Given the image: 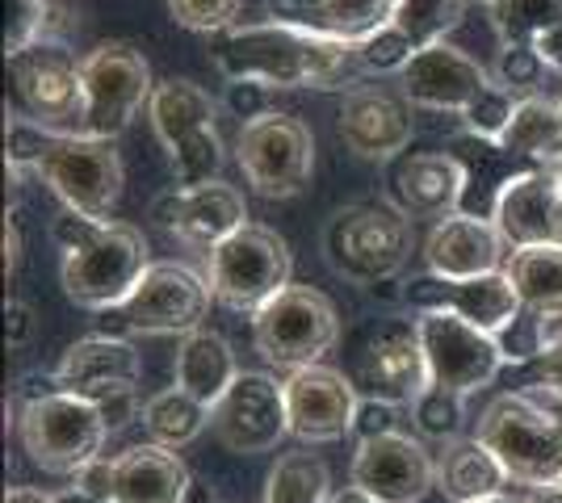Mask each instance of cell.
<instances>
[{"mask_svg":"<svg viewBox=\"0 0 562 503\" xmlns=\"http://www.w3.org/2000/svg\"><path fill=\"white\" fill-rule=\"evenodd\" d=\"M214 68L227 80H257L269 89H331L357 80V43L306 34L294 25L257 22V25H232L211 38Z\"/></svg>","mask_w":562,"mask_h":503,"instance_id":"obj_1","label":"cell"},{"mask_svg":"<svg viewBox=\"0 0 562 503\" xmlns=\"http://www.w3.org/2000/svg\"><path fill=\"white\" fill-rule=\"evenodd\" d=\"M513 482L554 487L562 482V399L546 386L495 395L474 432Z\"/></svg>","mask_w":562,"mask_h":503,"instance_id":"obj_2","label":"cell"},{"mask_svg":"<svg viewBox=\"0 0 562 503\" xmlns=\"http://www.w3.org/2000/svg\"><path fill=\"white\" fill-rule=\"evenodd\" d=\"M218 105L211 101L206 89H198L193 80H160L156 93L147 101V118L156 139L165 144L177 190H198L211 185L223 172V139L214 126Z\"/></svg>","mask_w":562,"mask_h":503,"instance_id":"obj_3","label":"cell"},{"mask_svg":"<svg viewBox=\"0 0 562 503\" xmlns=\"http://www.w3.org/2000/svg\"><path fill=\"white\" fill-rule=\"evenodd\" d=\"M211 282L181 261H156L135 294L97 319V335H189L211 311Z\"/></svg>","mask_w":562,"mask_h":503,"instance_id":"obj_4","label":"cell"},{"mask_svg":"<svg viewBox=\"0 0 562 503\" xmlns=\"http://www.w3.org/2000/svg\"><path fill=\"white\" fill-rule=\"evenodd\" d=\"M324 256L357 286H386L412 256V218L386 202L345 206L324 231Z\"/></svg>","mask_w":562,"mask_h":503,"instance_id":"obj_5","label":"cell"},{"mask_svg":"<svg viewBox=\"0 0 562 503\" xmlns=\"http://www.w3.org/2000/svg\"><path fill=\"white\" fill-rule=\"evenodd\" d=\"M18 436L38 470L76 479L89 461L105 454L110 428H105L97 403L55 390L43 399H25L22 415H18Z\"/></svg>","mask_w":562,"mask_h":503,"instance_id":"obj_6","label":"cell"},{"mask_svg":"<svg viewBox=\"0 0 562 503\" xmlns=\"http://www.w3.org/2000/svg\"><path fill=\"white\" fill-rule=\"evenodd\" d=\"M147 268L151 261H147V240L139 227L105 218L93 240L64 252V289L76 307L101 315L110 307H122Z\"/></svg>","mask_w":562,"mask_h":503,"instance_id":"obj_7","label":"cell"},{"mask_svg":"<svg viewBox=\"0 0 562 503\" xmlns=\"http://www.w3.org/2000/svg\"><path fill=\"white\" fill-rule=\"evenodd\" d=\"M340 340V315L319 289L285 286L252 315V344L269 365L278 369H306L324 365Z\"/></svg>","mask_w":562,"mask_h":503,"instance_id":"obj_8","label":"cell"},{"mask_svg":"<svg viewBox=\"0 0 562 503\" xmlns=\"http://www.w3.org/2000/svg\"><path fill=\"white\" fill-rule=\"evenodd\" d=\"M290 268L294 261L278 231L248 222L206 256V282H211L214 302L257 315L265 302H273L290 286Z\"/></svg>","mask_w":562,"mask_h":503,"instance_id":"obj_9","label":"cell"},{"mask_svg":"<svg viewBox=\"0 0 562 503\" xmlns=\"http://www.w3.org/2000/svg\"><path fill=\"white\" fill-rule=\"evenodd\" d=\"M9 76L30 122L47 126L55 135L85 130V80H80V59L68 50V43L38 38L30 47L13 50Z\"/></svg>","mask_w":562,"mask_h":503,"instance_id":"obj_10","label":"cell"},{"mask_svg":"<svg viewBox=\"0 0 562 503\" xmlns=\"http://www.w3.org/2000/svg\"><path fill=\"white\" fill-rule=\"evenodd\" d=\"M235 160H239L248 185H252L260 197L285 202V197H299V193L311 185V172H315V139H311V130H306L303 118L269 110L265 118L239 126Z\"/></svg>","mask_w":562,"mask_h":503,"instance_id":"obj_11","label":"cell"},{"mask_svg":"<svg viewBox=\"0 0 562 503\" xmlns=\"http://www.w3.org/2000/svg\"><path fill=\"white\" fill-rule=\"evenodd\" d=\"M85 80V139H110L135 122L143 105L151 101V68L135 47L126 43H101L80 59Z\"/></svg>","mask_w":562,"mask_h":503,"instance_id":"obj_12","label":"cell"},{"mask_svg":"<svg viewBox=\"0 0 562 503\" xmlns=\"http://www.w3.org/2000/svg\"><path fill=\"white\" fill-rule=\"evenodd\" d=\"M352 386L366 399H386V403H416L428 390V361H424V340L416 319H386L366 328L352 353Z\"/></svg>","mask_w":562,"mask_h":503,"instance_id":"obj_13","label":"cell"},{"mask_svg":"<svg viewBox=\"0 0 562 503\" xmlns=\"http://www.w3.org/2000/svg\"><path fill=\"white\" fill-rule=\"evenodd\" d=\"M38 176L64 210L101 218L114 210L117 193H122V156L110 139H85V135H55L50 151L38 164Z\"/></svg>","mask_w":562,"mask_h":503,"instance_id":"obj_14","label":"cell"},{"mask_svg":"<svg viewBox=\"0 0 562 503\" xmlns=\"http://www.w3.org/2000/svg\"><path fill=\"white\" fill-rule=\"evenodd\" d=\"M424 340V361H428V382L449 395H474L492 386L504 369L499 344L492 332L474 328L467 319L449 311H420L416 319Z\"/></svg>","mask_w":562,"mask_h":503,"instance_id":"obj_15","label":"cell"},{"mask_svg":"<svg viewBox=\"0 0 562 503\" xmlns=\"http://www.w3.org/2000/svg\"><path fill=\"white\" fill-rule=\"evenodd\" d=\"M211 428L223 449L232 454H269L278 449L281 436H290V415H285V386L273 374L260 369H239L232 390L218 399L211 411Z\"/></svg>","mask_w":562,"mask_h":503,"instance_id":"obj_16","label":"cell"},{"mask_svg":"<svg viewBox=\"0 0 562 503\" xmlns=\"http://www.w3.org/2000/svg\"><path fill=\"white\" fill-rule=\"evenodd\" d=\"M352 487H361L374 503H420L437 487V457L412 432L357 441Z\"/></svg>","mask_w":562,"mask_h":503,"instance_id":"obj_17","label":"cell"},{"mask_svg":"<svg viewBox=\"0 0 562 503\" xmlns=\"http://www.w3.org/2000/svg\"><path fill=\"white\" fill-rule=\"evenodd\" d=\"M487 89H495L492 72L474 55L453 47V43L420 47L407 59V68L398 72V93L407 96L412 105L437 110V114H458V118Z\"/></svg>","mask_w":562,"mask_h":503,"instance_id":"obj_18","label":"cell"},{"mask_svg":"<svg viewBox=\"0 0 562 503\" xmlns=\"http://www.w3.org/2000/svg\"><path fill=\"white\" fill-rule=\"evenodd\" d=\"M285 415H290V436L303 445H328L340 436H352V415H357V386L349 374L331 365H306L285 378Z\"/></svg>","mask_w":562,"mask_h":503,"instance_id":"obj_19","label":"cell"},{"mask_svg":"<svg viewBox=\"0 0 562 503\" xmlns=\"http://www.w3.org/2000/svg\"><path fill=\"white\" fill-rule=\"evenodd\" d=\"M403 298L416 307V311H449L458 319H467L483 332H504L520 311V298H516L508 273H483V277H437V273H424L412 286L403 289Z\"/></svg>","mask_w":562,"mask_h":503,"instance_id":"obj_20","label":"cell"},{"mask_svg":"<svg viewBox=\"0 0 562 503\" xmlns=\"http://www.w3.org/2000/svg\"><path fill=\"white\" fill-rule=\"evenodd\" d=\"M151 218L172 240L202 248L211 256L218 243L232 240L239 227H248V206L232 185L211 181V185H198V190H168L151 206Z\"/></svg>","mask_w":562,"mask_h":503,"instance_id":"obj_21","label":"cell"},{"mask_svg":"<svg viewBox=\"0 0 562 503\" xmlns=\"http://www.w3.org/2000/svg\"><path fill=\"white\" fill-rule=\"evenodd\" d=\"M340 139L361 160H395L412 144V101L378 84H352L336 122Z\"/></svg>","mask_w":562,"mask_h":503,"instance_id":"obj_22","label":"cell"},{"mask_svg":"<svg viewBox=\"0 0 562 503\" xmlns=\"http://www.w3.org/2000/svg\"><path fill=\"white\" fill-rule=\"evenodd\" d=\"M495 227L513 252L562 243V190L554 168H533L516 176L495 206Z\"/></svg>","mask_w":562,"mask_h":503,"instance_id":"obj_23","label":"cell"},{"mask_svg":"<svg viewBox=\"0 0 562 503\" xmlns=\"http://www.w3.org/2000/svg\"><path fill=\"white\" fill-rule=\"evenodd\" d=\"M449 156L462 168V210L458 215L487 218V222H495V206H499V197L516 176L538 168L533 160L508 151L499 139H483V135H470V130L449 139Z\"/></svg>","mask_w":562,"mask_h":503,"instance_id":"obj_24","label":"cell"},{"mask_svg":"<svg viewBox=\"0 0 562 503\" xmlns=\"http://www.w3.org/2000/svg\"><path fill=\"white\" fill-rule=\"evenodd\" d=\"M143 361L131 340L122 335H85L76 340L64 361L55 365V382L64 395H80V399H105L122 386H139Z\"/></svg>","mask_w":562,"mask_h":503,"instance_id":"obj_25","label":"cell"},{"mask_svg":"<svg viewBox=\"0 0 562 503\" xmlns=\"http://www.w3.org/2000/svg\"><path fill=\"white\" fill-rule=\"evenodd\" d=\"M508 243L499 236V227L487 218L449 215L432 227V236L424 240V264L437 277H483V273H499L504 268V252Z\"/></svg>","mask_w":562,"mask_h":503,"instance_id":"obj_26","label":"cell"},{"mask_svg":"<svg viewBox=\"0 0 562 503\" xmlns=\"http://www.w3.org/2000/svg\"><path fill=\"white\" fill-rule=\"evenodd\" d=\"M391 206L407 218H449L462 210V168L449 151H416L395 160L391 176Z\"/></svg>","mask_w":562,"mask_h":503,"instance_id":"obj_27","label":"cell"},{"mask_svg":"<svg viewBox=\"0 0 562 503\" xmlns=\"http://www.w3.org/2000/svg\"><path fill=\"white\" fill-rule=\"evenodd\" d=\"M114 461V503H186L193 491V475L177 457V449L143 441V445L122 449Z\"/></svg>","mask_w":562,"mask_h":503,"instance_id":"obj_28","label":"cell"},{"mask_svg":"<svg viewBox=\"0 0 562 503\" xmlns=\"http://www.w3.org/2000/svg\"><path fill=\"white\" fill-rule=\"evenodd\" d=\"M508 482H513L508 470L495 461V454L479 436H458L437 454V491L449 503L492 500V495H504Z\"/></svg>","mask_w":562,"mask_h":503,"instance_id":"obj_29","label":"cell"},{"mask_svg":"<svg viewBox=\"0 0 562 503\" xmlns=\"http://www.w3.org/2000/svg\"><path fill=\"white\" fill-rule=\"evenodd\" d=\"M177 386L193 395L198 403L206 408H218V399L232 390V382L239 378V365H235V353L227 344V335L211 332V328H198V332L181 335V348H177Z\"/></svg>","mask_w":562,"mask_h":503,"instance_id":"obj_30","label":"cell"},{"mask_svg":"<svg viewBox=\"0 0 562 503\" xmlns=\"http://www.w3.org/2000/svg\"><path fill=\"white\" fill-rule=\"evenodd\" d=\"M499 144L533 160L538 168H559L562 164V101L550 96H525L516 101V114L508 130L499 135Z\"/></svg>","mask_w":562,"mask_h":503,"instance_id":"obj_31","label":"cell"},{"mask_svg":"<svg viewBox=\"0 0 562 503\" xmlns=\"http://www.w3.org/2000/svg\"><path fill=\"white\" fill-rule=\"evenodd\" d=\"M504 273L513 282L520 307L546 315V319H562V243L520 248L508 256Z\"/></svg>","mask_w":562,"mask_h":503,"instance_id":"obj_32","label":"cell"},{"mask_svg":"<svg viewBox=\"0 0 562 503\" xmlns=\"http://www.w3.org/2000/svg\"><path fill=\"white\" fill-rule=\"evenodd\" d=\"M143 428L151 436V445H165V449H181L189 441H198L202 428L211 424V408L198 403L193 395H186L181 386H168L160 395H151L143 403Z\"/></svg>","mask_w":562,"mask_h":503,"instance_id":"obj_33","label":"cell"},{"mask_svg":"<svg viewBox=\"0 0 562 503\" xmlns=\"http://www.w3.org/2000/svg\"><path fill=\"white\" fill-rule=\"evenodd\" d=\"M328 500H331L328 466L311 454V449L281 454L278 466L265 479V503H328Z\"/></svg>","mask_w":562,"mask_h":503,"instance_id":"obj_34","label":"cell"},{"mask_svg":"<svg viewBox=\"0 0 562 503\" xmlns=\"http://www.w3.org/2000/svg\"><path fill=\"white\" fill-rule=\"evenodd\" d=\"M562 25V0H495L492 30L499 47H533Z\"/></svg>","mask_w":562,"mask_h":503,"instance_id":"obj_35","label":"cell"},{"mask_svg":"<svg viewBox=\"0 0 562 503\" xmlns=\"http://www.w3.org/2000/svg\"><path fill=\"white\" fill-rule=\"evenodd\" d=\"M324 34L340 43H366L378 30L395 25V0H319Z\"/></svg>","mask_w":562,"mask_h":503,"instance_id":"obj_36","label":"cell"},{"mask_svg":"<svg viewBox=\"0 0 562 503\" xmlns=\"http://www.w3.org/2000/svg\"><path fill=\"white\" fill-rule=\"evenodd\" d=\"M467 0H395V30H403L416 50L446 43V34L462 22Z\"/></svg>","mask_w":562,"mask_h":503,"instance_id":"obj_37","label":"cell"},{"mask_svg":"<svg viewBox=\"0 0 562 503\" xmlns=\"http://www.w3.org/2000/svg\"><path fill=\"white\" fill-rule=\"evenodd\" d=\"M412 420H416V432H420V436L449 445V441L462 436V424H467V399L428 386L420 399L412 403Z\"/></svg>","mask_w":562,"mask_h":503,"instance_id":"obj_38","label":"cell"},{"mask_svg":"<svg viewBox=\"0 0 562 503\" xmlns=\"http://www.w3.org/2000/svg\"><path fill=\"white\" fill-rule=\"evenodd\" d=\"M50 144H55V130L30 122L25 114H9V122H4V168H9V176L18 181L22 172H38Z\"/></svg>","mask_w":562,"mask_h":503,"instance_id":"obj_39","label":"cell"},{"mask_svg":"<svg viewBox=\"0 0 562 503\" xmlns=\"http://www.w3.org/2000/svg\"><path fill=\"white\" fill-rule=\"evenodd\" d=\"M546 340H550V319L529 311V307H520L513 323L504 332H495L504 365H529V361H538L546 353Z\"/></svg>","mask_w":562,"mask_h":503,"instance_id":"obj_40","label":"cell"},{"mask_svg":"<svg viewBox=\"0 0 562 503\" xmlns=\"http://www.w3.org/2000/svg\"><path fill=\"white\" fill-rule=\"evenodd\" d=\"M416 55V43L395 30V25H386V30H378L374 38H366V43H357V68L361 72H403L407 68V59Z\"/></svg>","mask_w":562,"mask_h":503,"instance_id":"obj_41","label":"cell"},{"mask_svg":"<svg viewBox=\"0 0 562 503\" xmlns=\"http://www.w3.org/2000/svg\"><path fill=\"white\" fill-rule=\"evenodd\" d=\"M239 4L244 0H168V13L172 22L193 30V34H223L232 30L235 18H239Z\"/></svg>","mask_w":562,"mask_h":503,"instance_id":"obj_42","label":"cell"},{"mask_svg":"<svg viewBox=\"0 0 562 503\" xmlns=\"http://www.w3.org/2000/svg\"><path fill=\"white\" fill-rule=\"evenodd\" d=\"M513 114H516L513 93L495 84V89H487V93L479 96L467 114H462V130H470V135H483V139H499V135L508 130Z\"/></svg>","mask_w":562,"mask_h":503,"instance_id":"obj_43","label":"cell"},{"mask_svg":"<svg viewBox=\"0 0 562 503\" xmlns=\"http://www.w3.org/2000/svg\"><path fill=\"white\" fill-rule=\"evenodd\" d=\"M541 55L533 47H499V59H495V84L508 89V93H533L541 84Z\"/></svg>","mask_w":562,"mask_h":503,"instance_id":"obj_44","label":"cell"},{"mask_svg":"<svg viewBox=\"0 0 562 503\" xmlns=\"http://www.w3.org/2000/svg\"><path fill=\"white\" fill-rule=\"evenodd\" d=\"M50 4H55V0H13V18H9L4 55L30 47V43H38V38H47Z\"/></svg>","mask_w":562,"mask_h":503,"instance_id":"obj_45","label":"cell"},{"mask_svg":"<svg viewBox=\"0 0 562 503\" xmlns=\"http://www.w3.org/2000/svg\"><path fill=\"white\" fill-rule=\"evenodd\" d=\"M391 432H403L398 428L395 403H386V399H366V395H361L357 415H352V436H357V441H374V436H391Z\"/></svg>","mask_w":562,"mask_h":503,"instance_id":"obj_46","label":"cell"},{"mask_svg":"<svg viewBox=\"0 0 562 503\" xmlns=\"http://www.w3.org/2000/svg\"><path fill=\"white\" fill-rule=\"evenodd\" d=\"M269 93H273V89H269V84H257V80H227L223 105L248 126V122H257L269 114Z\"/></svg>","mask_w":562,"mask_h":503,"instance_id":"obj_47","label":"cell"},{"mask_svg":"<svg viewBox=\"0 0 562 503\" xmlns=\"http://www.w3.org/2000/svg\"><path fill=\"white\" fill-rule=\"evenodd\" d=\"M265 9H269V22L294 25V30H306V34H324L319 0H265Z\"/></svg>","mask_w":562,"mask_h":503,"instance_id":"obj_48","label":"cell"},{"mask_svg":"<svg viewBox=\"0 0 562 503\" xmlns=\"http://www.w3.org/2000/svg\"><path fill=\"white\" fill-rule=\"evenodd\" d=\"M97 411H101V420H105V428H110V436H114V432H122L126 424H135V420H143L139 386H122V390H114V395L97 399Z\"/></svg>","mask_w":562,"mask_h":503,"instance_id":"obj_49","label":"cell"},{"mask_svg":"<svg viewBox=\"0 0 562 503\" xmlns=\"http://www.w3.org/2000/svg\"><path fill=\"white\" fill-rule=\"evenodd\" d=\"M114 479H117V461L101 454L97 461H89V466L76 475V487H80L85 495H93V500L114 503Z\"/></svg>","mask_w":562,"mask_h":503,"instance_id":"obj_50","label":"cell"},{"mask_svg":"<svg viewBox=\"0 0 562 503\" xmlns=\"http://www.w3.org/2000/svg\"><path fill=\"white\" fill-rule=\"evenodd\" d=\"M97 227H101V218H89V215H76V210H64V215L50 222V240L59 243L64 252H71V248H80L85 240H93Z\"/></svg>","mask_w":562,"mask_h":503,"instance_id":"obj_51","label":"cell"},{"mask_svg":"<svg viewBox=\"0 0 562 503\" xmlns=\"http://www.w3.org/2000/svg\"><path fill=\"white\" fill-rule=\"evenodd\" d=\"M538 386H546L550 395L562 399V328H550L546 353L538 357Z\"/></svg>","mask_w":562,"mask_h":503,"instance_id":"obj_52","label":"cell"},{"mask_svg":"<svg viewBox=\"0 0 562 503\" xmlns=\"http://www.w3.org/2000/svg\"><path fill=\"white\" fill-rule=\"evenodd\" d=\"M9 348H22L25 340H30V332H34V311L25 307V302H9Z\"/></svg>","mask_w":562,"mask_h":503,"instance_id":"obj_53","label":"cell"},{"mask_svg":"<svg viewBox=\"0 0 562 503\" xmlns=\"http://www.w3.org/2000/svg\"><path fill=\"white\" fill-rule=\"evenodd\" d=\"M533 50L541 55V64H546V68L562 72V25H559V30H550L546 38H538V43H533Z\"/></svg>","mask_w":562,"mask_h":503,"instance_id":"obj_54","label":"cell"},{"mask_svg":"<svg viewBox=\"0 0 562 503\" xmlns=\"http://www.w3.org/2000/svg\"><path fill=\"white\" fill-rule=\"evenodd\" d=\"M4 503H55V495L38 491V487H9V491H4Z\"/></svg>","mask_w":562,"mask_h":503,"instance_id":"obj_55","label":"cell"},{"mask_svg":"<svg viewBox=\"0 0 562 503\" xmlns=\"http://www.w3.org/2000/svg\"><path fill=\"white\" fill-rule=\"evenodd\" d=\"M18 248H22V240H18V222L9 218V222H4V273L18 268Z\"/></svg>","mask_w":562,"mask_h":503,"instance_id":"obj_56","label":"cell"},{"mask_svg":"<svg viewBox=\"0 0 562 503\" xmlns=\"http://www.w3.org/2000/svg\"><path fill=\"white\" fill-rule=\"evenodd\" d=\"M328 503H374L361 487H340V491H331Z\"/></svg>","mask_w":562,"mask_h":503,"instance_id":"obj_57","label":"cell"},{"mask_svg":"<svg viewBox=\"0 0 562 503\" xmlns=\"http://www.w3.org/2000/svg\"><path fill=\"white\" fill-rule=\"evenodd\" d=\"M525 503H562V482L554 487H538V491H529V500Z\"/></svg>","mask_w":562,"mask_h":503,"instance_id":"obj_58","label":"cell"},{"mask_svg":"<svg viewBox=\"0 0 562 503\" xmlns=\"http://www.w3.org/2000/svg\"><path fill=\"white\" fill-rule=\"evenodd\" d=\"M55 503H101V500H93V495H85L80 487H68V491H59V495H55Z\"/></svg>","mask_w":562,"mask_h":503,"instance_id":"obj_59","label":"cell"},{"mask_svg":"<svg viewBox=\"0 0 562 503\" xmlns=\"http://www.w3.org/2000/svg\"><path fill=\"white\" fill-rule=\"evenodd\" d=\"M186 503H218V500H214L211 491H206V482L193 479V491H189V500H186Z\"/></svg>","mask_w":562,"mask_h":503,"instance_id":"obj_60","label":"cell"},{"mask_svg":"<svg viewBox=\"0 0 562 503\" xmlns=\"http://www.w3.org/2000/svg\"><path fill=\"white\" fill-rule=\"evenodd\" d=\"M479 503H520V500H513V495H492V500H479Z\"/></svg>","mask_w":562,"mask_h":503,"instance_id":"obj_61","label":"cell"},{"mask_svg":"<svg viewBox=\"0 0 562 503\" xmlns=\"http://www.w3.org/2000/svg\"><path fill=\"white\" fill-rule=\"evenodd\" d=\"M554 176H559V190H562V164H559V168H554Z\"/></svg>","mask_w":562,"mask_h":503,"instance_id":"obj_62","label":"cell"},{"mask_svg":"<svg viewBox=\"0 0 562 503\" xmlns=\"http://www.w3.org/2000/svg\"><path fill=\"white\" fill-rule=\"evenodd\" d=\"M479 4H487V9H492V4H495V0H479Z\"/></svg>","mask_w":562,"mask_h":503,"instance_id":"obj_63","label":"cell"}]
</instances>
